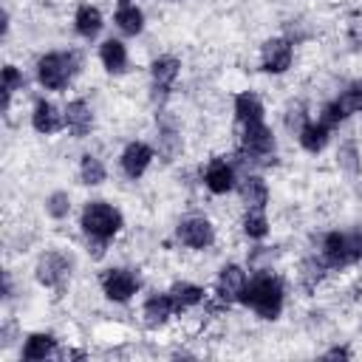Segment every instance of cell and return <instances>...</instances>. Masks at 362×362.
I'll list each match as a JSON object with an SVG mask.
<instances>
[{"label": "cell", "instance_id": "obj_1", "mask_svg": "<svg viewBox=\"0 0 362 362\" xmlns=\"http://www.w3.org/2000/svg\"><path fill=\"white\" fill-rule=\"evenodd\" d=\"M240 303L255 308L257 317L263 320H277L283 311V283L274 274H257L246 280L240 291Z\"/></svg>", "mask_w": 362, "mask_h": 362}, {"label": "cell", "instance_id": "obj_2", "mask_svg": "<svg viewBox=\"0 0 362 362\" xmlns=\"http://www.w3.org/2000/svg\"><path fill=\"white\" fill-rule=\"evenodd\" d=\"M79 226H82V232H85L93 243L105 246L107 240H113V238L122 232L124 218H122V212H119L113 204H107V201H88L85 209H82Z\"/></svg>", "mask_w": 362, "mask_h": 362}, {"label": "cell", "instance_id": "obj_3", "mask_svg": "<svg viewBox=\"0 0 362 362\" xmlns=\"http://www.w3.org/2000/svg\"><path fill=\"white\" fill-rule=\"evenodd\" d=\"M76 54H62V51H51L45 57L37 59V79L45 90H62L68 88V82L76 74Z\"/></svg>", "mask_w": 362, "mask_h": 362}, {"label": "cell", "instance_id": "obj_4", "mask_svg": "<svg viewBox=\"0 0 362 362\" xmlns=\"http://www.w3.org/2000/svg\"><path fill=\"white\" fill-rule=\"evenodd\" d=\"M102 291L113 303H127L139 291V274L133 269H107L102 274Z\"/></svg>", "mask_w": 362, "mask_h": 362}, {"label": "cell", "instance_id": "obj_5", "mask_svg": "<svg viewBox=\"0 0 362 362\" xmlns=\"http://www.w3.org/2000/svg\"><path fill=\"white\" fill-rule=\"evenodd\" d=\"M291 59H294V48L286 37H272L263 42L260 65L266 74H286L291 68Z\"/></svg>", "mask_w": 362, "mask_h": 362}, {"label": "cell", "instance_id": "obj_6", "mask_svg": "<svg viewBox=\"0 0 362 362\" xmlns=\"http://www.w3.org/2000/svg\"><path fill=\"white\" fill-rule=\"evenodd\" d=\"M178 240L189 249H209L215 243V226L206 218H187L178 223Z\"/></svg>", "mask_w": 362, "mask_h": 362}, {"label": "cell", "instance_id": "obj_7", "mask_svg": "<svg viewBox=\"0 0 362 362\" xmlns=\"http://www.w3.org/2000/svg\"><path fill=\"white\" fill-rule=\"evenodd\" d=\"M68 274H71V263H68V257L59 255V252H45V255L37 260V280H40L45 288L62 286Z\"/></svg>", "mask_w": 362, "mask_h": 362}, {"label": "cell", "instance_id": "obj_8", "mask_svg": "<svg viewBox=\"0 0 362 362\" xmlns=\"http://www.w3.org/2000/svg\"><path fill=\"white\" fill-rule=\"evenodd\" d=\"M240 144H243V153L249 156H269L274 150V136L263 122H249L243 124Z\"/></svg>", "mask_w": 362, "mask_h": 362}, {"label": "cell", "instance_id": "obj_9", "mask_svg": "<svg viewBox=\"0 0 362 362\" xmlns=\"http://www.w3.org/2000/svg\"><path fill=\"white\" fill-rule=\"evenodd\" d=\"M122 173L127 175V178H141L144 175V170L150 167V161H153V147L150 144H144V141H130L124 150H122Z\"/></svg>", "mask_w": 362, "mask_h": 362}, {"label": "cell", "instance_id": "obj_10", "mask_svg": "<svg viewBox=\"0 0 362 362\" xmlns=\"http://www.w3.org/2000/svg\"><path fill=\"white\" fill-rule=\"evenodd\" d=\"M62 113H65V127H68V133L74 139H85L90 133V127H93V110H90V105L85 99H71Z\"/></svg>", "mask_w": 362, "mask_h": 362}, {"label": "cell", "instance_id": "obj_11", "mask_svg": "<svg viewBox=\"0 0 362 362\" xmlns=\"http://www.w3.org/2000/svg\"><path fill=\"white\" fill-rule=\"evenodd\" d=\"M204 184H206L209 192L226 195L229 189H235V167L223 158H212L204 170Z\"/></svg>", "mask_w": 362, "mask_h": 362}, {"label": "cell", "instance_id": "obj_12", "mask_svg": "<svg viewBox=\"0 0 362 362\" xmlns=\"http://www.w3.org/2000/svg\"><path fill=\"white\" fill-rule=\"evenodd\" d=\"M31 124H34V130H37V133H42V136H51V133H57V130L65 124V113H59L54 102H48V99H40V102L34 105V113H31Z\"/></svg>", "mask_w": 362, "mask_h": 362}, {"label": "cell", "instance_id": "obj_13", "mask_svg": "<svg viewBox=\"0 0 362 362\" xmlns=\"http://www.w3.org/2000/svg\"><path fill=\"white\" fill-rule=\"evenodd\" d=\"M243 286H246V272H243L240 266L229 263V266H223V269H221L218 283H215V291H218V297H221V300L232 303V300H240Z\"/></svg>", "mask_w": 362, "mask_h": 362}, {"label": "cell", "instance_id": "obj_14", "mask_svg": "<svg viewBox=\"0 0 362 362\" xmlns=\"http://www.w3.org/2000/svg\"><path fill=\"white\" fill-rule=\"evenodd\" d=\"M322 260H325V266H331V269H342V266L354 263V260H351V249H348V235H345V232H331V235H325V240H322Z\"/></svg>", "mask_w": 362, "mask_h": 362}, {"label": "cell", "instance_id": "obj_15", "mask_svg": "<svg viewBox=\"0 0 362 362\" xmlns=\"http://www.w3.org/2000/svg\"><path fill=\"white\" fill-rule=\"evenodd\" d=\"M178 71H181V62H178L175 57H158V59H153V65H150V76H153L156 90L167 93V90L175 85Z\"/></svg>", "mask_w": 362, "mask_h": 362}, {"label": "cell", "instance_id": "obj_16", "mask_svg": "<svg viewBox=\"0 0 362 362\" xmlns=\"http://www.w3.org/2000/svg\"><path fill=\"white\" fill-rule=\"evenodd\" d=\"M173 314H175V303H173L170 291L167 294H150L144 300V320H147V325H164Z\"/></svg>", "mask_w": 362, "mask_h": 362}, {"label": "cell", "instance_id": "obj_17", "mask_svg": "<svg viewBox=\"0 0 362 362\" xmlns=\"http://www.w3.org/2000/svg\"><path fill=\"white\" fill-rule=\"evenodd\" d=\"M74 28H76L79 37L93 40L102 31V11L96 6H90V3H82L76 8V14H74Z\"/></svg>", "mask_w": 362, "mask_h": 362}, {"label": "cell", "instance_id": "obj_18", "mask_svg": "<svg viewBox=\"0 0 362 362\" xmlns=\"http://www.w3.org/2000/svg\"><path fill=\"white\" fill-rule=\"evenodd\" d=\"M238 189H240V201L249 209H263L266 201H269V187H266V181L260 175H246Z\"/></svg>", "mask_w": 362, "mask_h": 362}, {"label": "cell", "instance_id": "obj_19", "mask_svg": "<svg viewBox=\"0 0 362 362\" xmlns=\"http://www.w3.org/2000/svg\"><path fill=\"white\" fill-rule=\"evenodd\" d=\"M99 59L107 74H122L127 68V48L119 40H105L99 48Z\"/></svg>", "mask_w": 362, "mask_h": 362}, {"label": "cell", "instance_id": "obj_20", "mask_svg": "<svg viewBox=\"0 0 362 362\" xmlns=\"http://www.w3.org/2000/svg\"><path fill=\"white\" fill-rule=\"evenodd\" d=\"M235 116L240 124H249V122H263V102L257 99V93L252 90H243L235 96Z\"/></svg>", "mask_w": 362, "mask_h": 362}, {"label": "cell", "instance_id": "obj_21", "mask_svg": "<svg viewBox=\"0 0 362 362\" xmlns=\"http://www.w3.org/2000/svg\"><path fill=\"white\" fill-rule=\"evenodd\" d=\"M328 130H331V127L322 124V122H305V124L297 130L303 150H305V153H320V150L328 144Z\"/></svg>", "mask_w": 362, "mask_h": 362}, {"label": "cell", "instance_id": "obj_22", "mask_svg": "<svg viewBox=\"0 0 362 362\" xmlns=\"http://www.w3.org/2000/svg\"><path fill=\"white\" fill-rule=\"evenodd\" d=\"M116 25H119L122 34L136 37V34H141V28H144V11H141L139 6H133V3H122V6L116 8Z\"/></svg>", "mask_w": 362, "mask_h": 362}, {"label": "cell", "instance_id": "obj_23", "mask_svg": "<svg viewBox=\"0 0 362 362\" xmlns=\"http://www.w3.org/2000/svg\"><path fill=\"white\" fill-rule=\"evenodd\" d=\"M204 294H206V291H204L201 286H195V283H175V286L170 288V297H173V303H175V311H187V308L204 303Z\"/></svg>", "mask_w": 362, "mask_h": 362}, {"label": "cell", "instance_id": "obj_24", "mask_svg": "<svg viewBox=\"0 0 362 362\" xmlns=\"http://www.w3.org/2000/svg\"><path fill=\"white\" fill-rule=\"evenodd\" d=\"M54 348H57V339L51 334H31L23 345V359H28V362L45 359V356L54 354Z\"/></svg>", "mask_w": 362, "mask_h": 362}, {"label": "cell", "instance_id": "obj_25", "mask_svg": "<svg viewBox=\"0 0 362 362\" xmlns=\"http://www.w3.org/2000/svg\"><path fill=\"white\" fill-rule=\"evenodd\" d=\"M105 164L96 158V156H90V153H85L82 156V164H79V178H82V184H90V187H99L102 181H105Z\"/></svg>", "mask_w": 362, "mask_h": 362}, {"label": "cell", "instance_id": "obj_26", "mask_svg": "<svg viewBox=\"0 0 362 362\" xmlns=\"http://www.w3.org/2000/svg\"><path fill=\"white\" fill-rule=\"evenodd\" d=\"M240 226H243V235L252 238V240H260V238L269 235V221H266L263 209H249V212L243 215Z\"/></svg>", "mask_w": 362, "mask_h": 362}, {"label": "cell", "instance_id": "obj_27", "mask_svg": "<svg viewBox=\"0 0 362 362\" xmlns=\"http://www.w3.org/2000/svg\"><path fill=\"white\" fill-rule=\"evenodd\" d=\"M337 99H339V105L348 110V116H351V113H359V110H362V79L351 82Z\"/></svg>", "mask_w": 362, "mask_h": 362}, {"label": "cell", "instance_id": "obj_28", "mask_svg": "<svg viewBox=\"0 0 362 362\" xmlns=\"http://www.w3.org/2000/svg\"><path fill=\"white\" fill-rule=\"evenodd\" d=\"M23 88V74L14 68V65H6L3 68V110H8V102H11V93Z\"/></svg>", "mask_w": 362, "mask_h": 362}, {"label": "cell", "instance_id": "obj_29", "mask_svg": "<svg viewBox=\"0 0 362 362\" xmlns=\"http://www.w3.org/2000/svg\"><path fill=\"white\" fill-rule=\"evenodd\" d=\"M45 212L51 215V218H65L68 212H71V198H68V192H62V189H57V192H51L48 198H45Z\"/></svg>", "mask_w": 362, "mask_h": 362}, {"label": "cell", "instance_id": "obj_30", "mask_svg": "<svg viewBox=\"0 0 362 362\" xmlns=\"http://www.w3.org/2000/svg\"><path fill=\"white\" fill-rule=\"evenodd\" d=\"M348 119V110L339 105V99H334V102H328L325 107H322V116H320V122L322 124H328V127H337L339 122H345Z\"/></svg>", "mask_w": 362, "mask_h": 362}, {"label": "cell", "instance_id": "obj_31", "mask_svg": "<svg viewBox=\"0 0 362 362\" xmlns=\"http://www.w3.org/2000/svg\"><path fill=\"white\" fill-rule=\"evenodd\" d=\"M322 274H325V260H305L303 263V283H305V288H314L320 280H322Z\"/></svg>", "mask_w": 362, "mask_h": 362}, {"label": "cell", "instance_id": "obj_32", "mask_svg": "<svg viewBox=\"0 0 362 362\" xmlns=\"http://www.w3.org/2000/svg\"><path fill=\"white\" fill-rule=\"evenodd\" d=\"M348 249H351V260H362V232L348 235Z\"/></svg>", "mask_w": 362, "mask_h": 362}, {"label": "cell", "instance_id": "obj_33", "mask_svg": "<svg viewBox=\"0 0 362 362\" xmlns=\"http://www.w3.org/2000/svg\"><path fill=\"white\" fill-rule=\"evenodd\" d=\"M325 356H331V359H337V356H342V359H348V356H351V351H348V348H334V351H328Z\"/></svg>", "mask_w": 362, "mask_h": 362}, {"label": "cell", "instance_id": "obj_34", "mask_svg": "<svg viewBox=\"0 0 362 362\" xmlns=\"http://www.w3.org/2000/svg\"><path fill=\"white\" fill-rule=\"evenodd\" d=\"M122 3H130V0H122Z\"/></svg>", "mask_w": 362, "mask_h": 362}]
</instances>
